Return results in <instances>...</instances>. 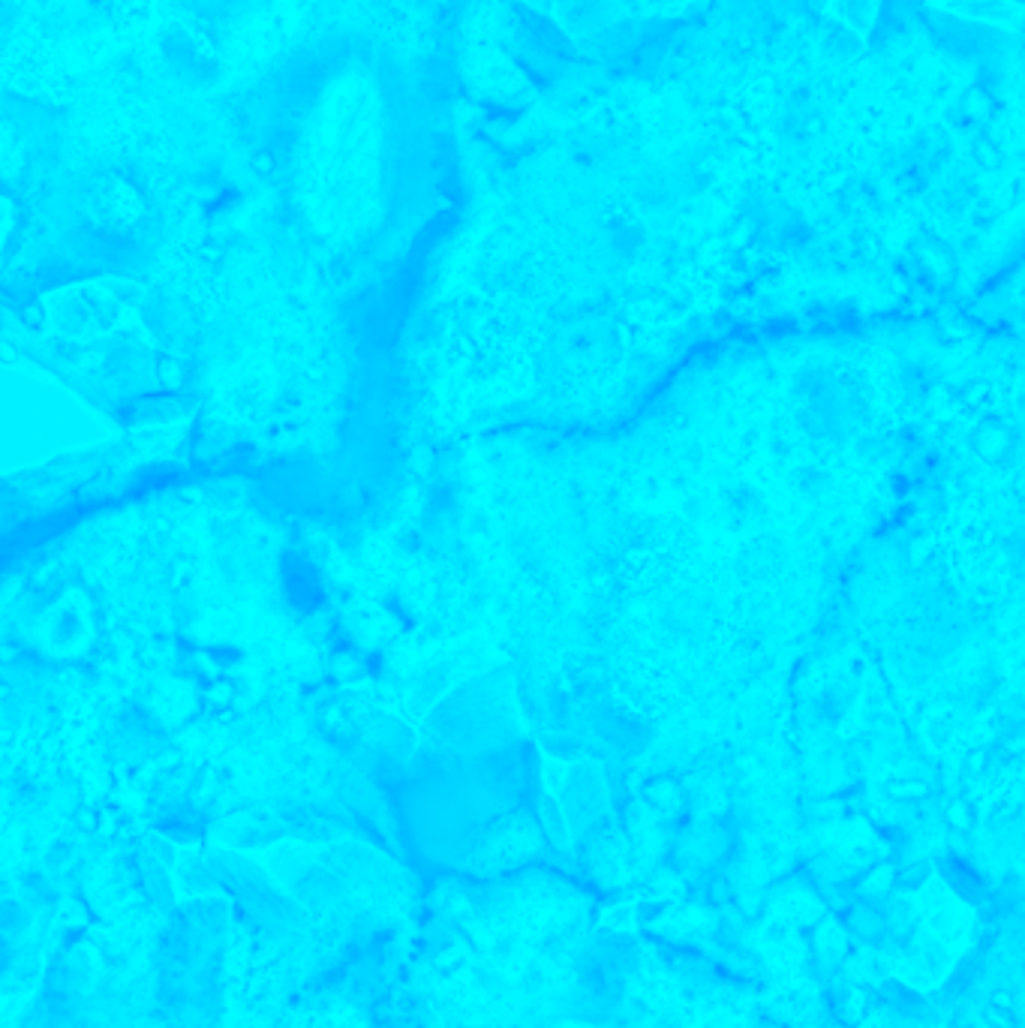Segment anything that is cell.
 Segmentation results:
<instances>
[{
  "label": "cell",
  "mask_w": 1025,
  "mask_h": 1028,
  "mask_svg": "<svg viewBox=\"0 0 1025 1028\" xmlns=\"http://www.w3.org/2000/svg\"><path fill=\"white\" fill-rule=\"evenodd\" d=\"M88 211L100 223H136L142 217V196L139 190L121 175H103L88 190Z\"/></svg>",
  "instance_id": "1"
}]
</instances>
